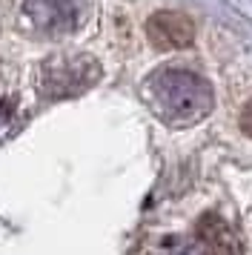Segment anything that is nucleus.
<instances>
[{
	"mask_svg": "<svg viewBox=\"0 0 252 255\" xmlns=\"http://www.w3.org/2000/svg\"><path fill=\"white\" fill-rule=\"evenodd\" d=\"M198 241L206 255H241V238L218 212H206L198 221Z\"/></svg>",
	"mask_w": 252,
	"mask_h": 255,
	"instance_id": "nucleus-5",
	"label": "nucleus"
},
{
	"mask_svg": "<svg viewBox=\"0 0 252 255\" xmlns=\"http://www.w3.org/2000/svg\"><path fill=\"white\" fill-rule=\"evenodd\" d=\"M241 129H244V135L252 138V101L244 106V112H241Z\"/></svg>",
	"mask_w": 252,
	"mask_h": 255,
	"instance_id": "nucleus-6",
	"label": "nucleus"
},
{
	"mask_svg": "<svg viewBox=\"0 0 252 255\" xmlns=\"http://www.w3.org/2000/svg\"><path fill=\"white\" fill-rule=\"evenodd\" d=\"M23 17L40 32V35H69L80 23L78 0H26Z\"/></svg>",
	"mask_w": 252,
	"mask_h": 255,
	"instance_id": "nucleus-3",
	"label": "nucleus"
},
{
	"mask_svg": "<svg viewBox=\"0 0 252 255\" xmlns=\"http://www.w3.org/2000/svg\"><path fill=\"white\" fill-rule=\"evenodd\" d=\"M149 106L169 127H192L212 112V86L206 78L189 69L163 66L152 72L143 83Z\"/></svg>",
	"mask_w": 252,
	"mask_h": 255,
	"instance_id": "nucleus-1",
	"label": "nucleus"
},
{
	"mask_svg": "<svg viewBox=\"0 0 252 255\" xmlns=\"http://www.w3.org/2000/svg\"><path fill=\"white\" fill-rule=\"evenodd\" d=\"M146 37L155 49H186L195 40V23L181 12H155L146 20Z\"/></svg>",
	"mask_w": 252,
	"mask_h": 255,
	"instance_id": "nucleus-4",
	"label": "nucleus"
},
{
	"mask_svg": "<svg viewBox=\"0 0 252 255\" xmlns=\"http://www.w3.org/2000/svg\"><path fill=\"white\" fill-rule=\"evenodd\" d=\"M101 78L98 60L89 55H55L40 66V92L46 98H72Z\"/></svg>",
	"mask_w": 252,
	"mask_h": 255,
	"instance_id": "nucleus-2",
	"label": "nucleus"
}]
</instances>
